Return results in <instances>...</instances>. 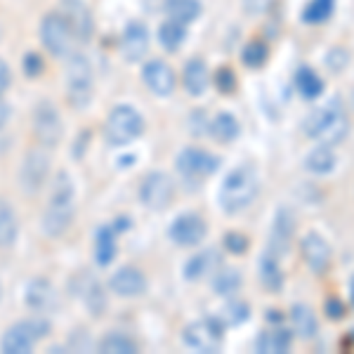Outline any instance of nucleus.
Here are the masks:
<instances>
[{"label":"nucleus","mask_w":354,"mask_h":354,"mask_svg":"<svg viewBox=\"0 0 354 354\" xmlns=\"http://www.w3.org/2000/svg\"><path fill=\"white\" fill-rule=\"evenodd\" d=\"M10 81H12V73H10V66L5 64L3 59H0V95H3L5 90L10 88Z\"/></svg>","instance_id":"37998d69"},{"label":"nucleus","mask_w":354,"mask_h":354,"mask_svg":"<svg viewBox=\"0 0 354 354\" xmlns=\"http://www.w3.org/2000/svg\"><path fill=\"white\" fill-rule=\"evenodd\" d=\"M8 118H10V106L5 104L3 100H0V128H3V125L8 123Z\"/></svg>","instance_id":"c03bdc74"},{"label":"nucleus","mask_w":354,"mask_h":354,"mask_svg":"<svg viewBox=\"0 0 354 354\" xmlns=\"http://www.w3.org/2000/svg\"><path fill=\"white\" fill-rule=\"evenodd\" d=\"M48 322L45 319H26L21 324H15L5 330L0 350L5 354H28L36 347L38 340H43L48 335Z\"/></svg>","instance_id":"39448f33"},{"label":"nucleus","mask_w":354,"mask_h":354,"mask_svg":"<svg viewBox=\"0 0 354 354\" xmlns=\"http://www.w3.org/2000/svg\"><path fill=\"white\" fill-rule=\"evenodd\" d=\"M50 173V156L48 151L41 149V147H36V149H31L26 153L24 163H21V170H19V182L21 187L33 194L38 192L43 187L45 177Z\"/></svg>","instance_id":"4468645a"},{"label":"nucleus","mask_w":354,"mask_h":354,"mask_svg":"<svg viewBox=\"0 0 354 354\" xmlns=\"http://www.w3.org/2000/svg\"><path fill=\"white\" fill-rule=\"evenodd\" d=\"M260 281H262V286L270 290H279L283 286V272H281V267H279V258L272 250L262 253V258H260Z\"/></svg>","instance_id":"c756f323"},{"label":"nucleus","mask_w":354,"mask_h":354,"mask_svg":"<svg viewBox=\"0 0 354 354\" xmlns=\"http://www.w3.org/2000/svg\"><path fill=\"white\" fill-rule=\"evenodd\" d=\"M142 133H145V118H142L140 111L133 109L130 104L113 106L109 111V116H106L104 135L111 147L130 145V142L137 140Z\"/></svg>","instance_id":"20e7f679"},{"label":"nucleus","mask_w":354,"mask_h":354,"mask_svg":"<svg viewBox=\"0 0 354 354\" xmlns=\"http://www.w3.org/2000/svg\"><path fill=\"white\" fill-rule=\"evenodd\" d=\"M24 68L28 76H38V73L43 71V59L38 55H28L24 59Z\"/></svg>","instance_id":"79ce46f5"},{"label":"nucleus","mask_w":354,"mask_h":354,"mask_svg":"<svg viewBox=\"0 0 354 354\" xmlns=\"http://www.w3.org/2000/svg\"><path fill=\"white\" fill-rule=\"evenodd\" d=\"M26 305L36 312H48L57 305V290L45 279H33L26 286Z\"/></svg>","instance_id":"6ab92c4d"},{"label":"nucleus","mask_w":354,"mask_h":354,"mask_svg":"<svg viewBox=\"0 0 354 354\" xmlns=\"http://www.w3.org/2000/svg\"><path fill=\"white\" fill-rule=\"evenodd\" d=\"M300 250H302V260L307 262V267H310L317 277H324V274L328 272L330 262H333V250H330V243L322 234L307 232L305 236L300 239Z\"/></svg>","instance_id":"9b49d317"},{"label":"nucleus","mask_w":354,"mask_h":354,"mask_svg":"<svg viewBox=\"0 0 354 354\" xmlns=\"http://www.w3.org/2000/svg\"><path fill=\"white\" fill-rule=\"evenodd\" d=\"M225 333L218 319H198L182 330V342L198 354H213L222 347Z\"/></svg>","instance_id":"6e6552de"},{"label":"nucleus","mask_w":354,"mask_h":354,"mask_svg":"<svg viewBox=\"0 0 354 354\" xmlns=\"http://www.w3.org/2000/svg\"><path fill=\"white\" fill-rule=\"evenodd\" d=\"M267 45L262 43V41H253V43H248L243 48V53H241V59H243V64L245 66H250V68H260L262 64L267 62Z\"/></svg>","instance_id":"c9c22d12"},{"label":"nucleus","mask_w":354,"mask_h":354,"mask_svg":"<svg viewBox=\"0 0 354 354\" xmlns=\"http://www.w3.org/2000/svg\"><path fill=\"white\" fill-rule=\"evenodd\" d=\"M241 272L234 270V267H227V270H220L213 277V288L218 295H234L241 288Z\"/></svg>","instance_id":"72a5a7b5"},{"label":"nucleus","mask_w":354,"mask_h":354,"mask_svg":"<svg viewBox=\"0 0 354 354\" xmlns=\"http://www.w3.org/2000/svg\"><path fill=\"white\" fill-rule=\"evenodd\" d=\"M102 354H135L137 345L133 338H128L125 333H106L100 342Z\"/></svg>","instance_id":"473e14b6"},{"label":"nucleus","mask_w":354,"mask_h":354,"mask_svg":"<svg viewBox=\"0 0 354 354\" xmlns=\"http://www.w3.org/2000/svg\"><path fill=\"white\" fill-rule=\"evenodd\" d=\"M290 342H293V330L288 328L262 330L255 340V350L262 354H283L290 350Z\"/></svg>","instance_id":"4be33fe9"},{"label":"nucleus","mask_w":354,"mask_h":354,"mask_svg":"<svg viewBox=\"0 0 354 354\" xmlns=\"http://www.w3.org/2000/svg\"><path fill=\"white\" fill-rule=\"evenodd\" d=\"M182 81H185V90L192 97H201L208 90V66H205V62L198 59V57L187 62Z\"/></svg>","instance_id":"5701e85b"},{"label":"nucleus","mask_w":354,"mask_h":354,"mask_svg":"<svg viewBox=\"0 0 354 354\" xmlns=\"http://www.w3.org/2000/svg\"><path fill=\"white\" fill-rule=\"evenodd\" d=\"M335 10V0H310L302 10V21L305 24H322L326 21Z\"/></svg>","instance_id":"f704fd0d"},{"label":"nucleus","mask_w":354,"mask_h":354,"mask_svg":"<svg viewBox=\"0 0 354 354\" xmlns=\"http://www.w3.org/2000/svg\"><path fill=\"white\" fill-rule=\"evenodd\" d=\"M215 85L220 88V93H234V88H236V76H234V71L230 66L218 68V73H215Z\"/></svg>","instance_id":"4c0bfd02"},{"label":"nucleus","mask_w":354,"mask_h":354,"mask_svg":"<svg viewBox=\"0 0 354 354\" xmlns=\"http://www.w3.org/2000/svg\"><path fill=\"white\" fill-rule=\"evenodd\" d=\"M248 317H250V307L245 305V302H230V305L225 307V322L230 324V326L248 322Z\"/></svg>","instance_id":"e433bc0d"},{"label":"nucleus","mask_w":354,"mask_h":354,"mask_svg":"<svg viewBox=\"0 0 354 354\" xmlns=\"http://www.w3.org/2000/svg\"><path fill=\"white\" fill-rule=\"evenodd\" d=\"M175 165L187 180H205V177L218 173L220 156H215V153L205 149H198V147H187V149L177 153Z\"/></svg>","instance_id":"1a4fd4ad"},{"label":"nucleus","mask_w":354,"mask_h":354,"mask_svg":"<svg viewBox=\"0 0 354 354\" xmlns=\"http://www.w3.org/2000/svg\"><path fill=\"white\" fill-rule=\"evenodd\" d=\"M225 245H227V250H230V253H245V250H248V236L232 232V234H227V236H225Z\"/></svg>","instance_id":"ea45409f"},{"label":"nucleus","mask_w":354,"mask_h":354,"mask_svg":"<svg viewBox=\"0 0 354 354\" xmlns=\"http://www.w3.org/2000/svg\"><path fill=\"white\" fill-rule=\"evenodd\" d=\"M295 88L305 100H317L324 93V78L312 66H300L295 73Z\"/></svg>","instance_id":"cd10ccee"},{"label":"nucleus","mask_w":354,"mask_h":354,"mask_svg":"<svg viewBox=\"0 0 354 354\" xmlns=\"http://www.w3.org/2000/svg\"><path fill=\"white\" fill-rule=\"evenodd\" d=\"M163 10L168 12V19L177 24H192L201 17V3L198 0H165Z\"/></svg>","instance_id":"393cba45"},{"label":"nucleus","mask_w":354,"mask_h":354,"mask_svg":"<svg viewBox=\"0 0 354 354\" xmlns=\"http://www.w3.org/2000/svg\"><path fill=\"white\" fill-rule=\"evenodd\" d=\"M218 253L215 250H203V253L194 255L189 258V262L185 265V277L187 281H201L203 277L213 274V270L218 267Z\"/></svg>","instance_id":"a878e982"},{"label":"nucleus","mask_w":354,"mask_h":354,"mask_svg":"<svg viewBox=\"0 0 354 354\" xmlns=\"http://www.w3.org/2000/svg\"><path fill=\"white\" fill-rule=\"evenodd\" d=\"M17 236H19V220L12 205L0 198V248H12Z\"/></svg>","instance_id":"bb28decb"},{"label":"nucleus","mask_w":354,"mask_h":354,"mask_svg":"<svg viewBox=\"0 0 354 354\" xmlns=\"http://www.w3.org/2000/svg\"><path fill=\"white\" fill-rule=\"evenodd\" d=\"M95 93V76H93V66L85 57H71V64H68L66 73V95L68 102L78 109H83Z\"/></svg>","instance_id":"0eeeda50"},{"label":"nucleus","mask_w":354,"mask_h":354,"mask_svg":"<svg viewBox=\"0 0 354 354\" xmlns=\"http://www.w3.org/2000/svg\"><path fill=\"white\" fill-rule=\"evenodd\" d=\"M33 133L43 147H55L62 140V116L50 102H43L36 111H33Z\"/></svg>","instance_id":"ddd939ff"},{"label":"nucleus","mask_w":354,"mask_h":354,"mask_svg":"<svg viewBox=\"0 0 354 354\" xmlns=\"http://www.w3.org/2000/svg\"><path fill=\"white\" fill-rule=\"evenodd\" d=\"M187 38V31H185V24H177V21L168 19L165 24H161L158 28V41L168 53H175V50H180V45L185 43Z\"/></svg>","instance_id":"2f4dec72"},{"label":"nucleus","mask_w":354,"mask_h":354,"mask_svg":"<svg viewBox=\"0 0 354 354\" xmlns=\"http://www.w3.org/2000/svg\"><path fill=\"white\" fill-rule=\"evenodd\" d=\"M326 64H328V68L330 71H342L347 64H350V53H347L345 48H333L328 53V57H326Z\"/></svg>","instance_id":"58836bf2"},{"label":"nucleus","mask_w":354,"mask_h":354,"mask_svg":"<svg viewBox=\"0 0 354 354\" xmlns=\"http://www.w3.org/2000/svg\"><path fill=\"white\" fill-rule=\"evenodd\" d=\"M0 295H3V288H0Z\"/></svg>","instance_id":"09e8293b"},{"label":"nucleus","mask_w":354,"mask_h":354,"mask_svg":"<svg viewBox=\"0 0 354 354\" xmlns=\"http://www.w3.org/2000/svg\"><path fill=\"white\" fill-rule=\"evenodd\" d=\"M109 288L118 298H137L147 290V279L137 267H121L109 279Z\"/></svg>","instance_id":"dca6fc26"},{"label":"nucleus","mask_w":354,"mask_h":354,"mask_svg":"<svg viewBox=\"0 0 354 354\" xmlns=\"http://www.w3.org/2000/svg\"><path fill=\"white\" fill-rule=\"evenodd\" d=\"M345 345L350 347V350H352V347H354V330H350V333H347V340H345Z\"/></svg>","instance_id":"49530a36"},{"label":"nucleus","mask_w":354,"mask_h":354,"mask_svg":"<svg viewBox=\"0 0 354 354\" xmlns=\"http://www.w3.org/2000/svg\"><path fill=\"white\" fill-rule=\"evenodd\" d=\"M8 149H10V140H8V135L3 133V128H0V156H5Z\"/></svg>","instance_id":"a18cd8bd"},{"label":"nucleus","mask_w":354,"mask_h":354,"mask_svg":"<svg viewBox=\"0 0 354 354\" xmlns=\"http://www.w3.org/2000/svg\"><path fill=\"white\" fill-rule=\"evenodd\" d=\"M142 81H145L147 88L158 97H168V95H173V90H175V73L163 59L147 62L145 68H142Z\"/></svg>","instance_id":"2eb2a0df"},{"label":"nucleus","mask_w":354,"mask_h":354,"mask_svg":"<svg viewBox=\"0 0 354 354\" xmlns=\"http://www.w3.org/2000/svg\"><path fill=\"white\" fill-rule=\"evenodd\" d=\"M73 33L71 24L64 15L59 12H53V15H45L43 21H41V41L45 45L50 55L55 57H68L71 55V48H73Z\"/></svg>","instance_id":"423d86ee"},{"label":"nucleus","mask_w":354,"mask_h":354,"mask_svg":"<svg viewBox=\"0 0 354 354\" xmlns=\"http://www.w3.org/2000/svg\"><path fill=\"white\" fill-rule=\"evenodd\" d=\"M175 196V182L173 177L163 170H153L142 180L140 185V201L151 210H163L168 208L170 201Z\"/></svg>","instance_id":"9d476101"},{"label":"nucleus","mask_w":354,"mask_h":354,"mask_svg":"<svg viewBox=\"0 0 354 354\" xmlns=\"http://www.w3.org/2000/svg\"><path fill=\"white\" fill-rule=\"evenodd\" d=\"M290 324H293V333L302 340H312L319 330L317 314H314L312 307L305 305V302L293 305V310H290Z\"/></svg>","instance_id":"412c9836"},{"label":"nucleus","mask_w":354,"mask_h":354,"mask_svg":"<svg viewBox=\"0 0 354 354\" xmlns=\"http://www.w3.org/2000/svg\"><path fill=\"white\" fill-rule=\"evenodd\" d=\"M205 232H208V227H205L201 215L182 213V215H177L175 222L170 225L168 236H170V241L182 245V248H194V245H198L205 239Z\"/></svg>","instance_id":"f8f14e48"},{"label":"nucleus","mask_w":354,"mask_h":354,"mask_svg":"<svg viewBox=\"0 0 354 354\" xmlns=\"http://www.w3.org/2000/svg\"><path fill=\"white\" fill-rule=\"evenodd\" d=\"M73 213H76V187L71 182V175L59 173L53 187L48 208L43 213V232L53 239L62 236L71 227Z\"/></svg>","instance_id":"7ed1b4c3"},{"label":"nucleus","mask_w":354,"mask_h":354,"mask_svg":"<svg viewBox=\"0 0 354 354\" xmlns=\"http://www.w3.org/2000/svg\"><path fill=\"white\" fill-rule=\"evenodd\" d=\"M350 300H352V305H354V277H352V281H350Z\"/></svg>","instance_id":"de8ad7c7"},{"label":"nucleus","mask_w":354,"mask_h":354,"mask_svg":"<svg viewBox=\"0 0 354 354\" xmlns=\"http://www.w3.org/2000/svg\"><path fill=\"white\" fill-rule=\"evenodd\" d=\"M302 128L319 145H340L347 137V133H350V118H347V109L340 97H330L324 104L314 106L307 113Z\"/></svg>","instance_id":"f257e3e1"},{"label":"nucleus","mask_w":354,"mask_h":354,"mask_svg":"<svg viewBox=\"0 0 354 354\" xmlns=\"http://www.w3.org/2000/svg\"><path fill=\"white\" fill-rule=\"evenodd\" d=\"M149 50V31L142 21H130L121 38V53L128 62H140Z\"/></svg>","instance_id":"f3484780"},{"label":"nucleus","mask_w":354,"mask_h":354,"mask_svg":"<svg viewBox=\"0 0 354 354\" xmlns=\"http://www.w3.org/2000/svg\"><path fill=\"white\" fill-rule=\"evenodd\" d=\"M326 314H328V319L338 322V319L345 317V305H342L338 298H330V300H326Z\"/></svg>","instance_id":"a19ab883"},{"label":"nucleus","mask_w":354,"mask_h":354,"mask_svg":"<svg viewBox=\"0 0 354 354\" xmlns=\"http://www.w3.org/2000/svg\"><path fill=\"white\" fill-rule=\"evenodd\" d=\"M302 165H305L307 173L324 177V175H330L335 168H338V156H335L333 147L319 145V147H314L310 153H307Z\"/></svg>","instance_id":"a211bd4d"},{"label":"nucleus","mask_w":354,"mask_h":354,"mask_svg":"<svg viewBox=\"0 0 354 354\" xmlns=\"http://www.w3.org/2000/svg\"><path fill=\"white\" fill-rule=\"evenodd\" d=\"M293 232H295V220H293V215H290L286 208H281V210L277 213V220H274L272 241H270V250H272L274 255L286 253L290 239H293Z\"/></svg>","instance_id":"aec40b11"},{"label":"nucleus","mask_w":354,"mask_h":354,"mask_svg":"<svg viewBox=\"0 0 354 354\" xmlns=\"http://www.w3.org/2000/svg\"><path fill=\"white\" fill-rule=\"evenodd\" d=\"M64 17L71 24L73 33L78 38H83V41H88L90 31H93V17L83 5V0H64Z\"/></svg>","instance_id":"b1692460"},{"label":"nucleus","mask_w":354,"mask_h":354,"mask_svg":"<svg viewBox=\"0 0 354 354\" xmlns=\"http://www.w3.org/2000/svg\"><path fill=\"white\" fill-rule=\"evenodd\" d=\"M260 194V175L253 165L243 163L227 173L220 187V205L225 213L236 215L250 208Z\"/></svg>","instance_id":"f03ea898"},{"label":"nucleus","mask_w":354,"mask_h":354,"mask_svg":"<svg viewBox=\"0 0 354 354\" xmlns=\"http://www.w3.org/2000/svg\"><path fill=\"white\" fill-rule=\"evenodd\" d=\"M116 230L113 227H102L95 236V258L102 267H106L109 262L116 258Z\"/></svg>","instance_id":"7c9ffc66"},{"label":"nucleus","mask_w":354,"mask_h":354,"mask_svg":"<svg viewBox=\"0 0 354 354\" xmlns=\"http://www.w3.org/2000/svg\"><path fill=\"white\" fill-rule=\"evenodd\" d=\"M239 121L232 116V113H227V111H222L218 113V116L213 118V121L208 123V133L213 140H218L222 142V145H227V142H234L239 137Z\"/></svg>","instance_id":"c85d7f7f"}]
</instances>
